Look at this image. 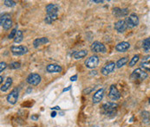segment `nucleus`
I'll return each mask as SVG.
<instances>
[{
    "instance_id": "obj_8",
    "label": "nucleus",
    "mask_w": 150,
    "mask_h": 127,
    "mask_svg": "<svg viewBox=\"0 0 150 127\" xmlns=\"http://www.w3.org/2000/svg\"><path fill=\"white\" fill-rule=\"evenodd\" d=\"M26 81L31 86H37L41 82V76L38 74H30L27 77Z\"/></svg>"
},
{
    "instance_id": "obj_15",
    "label": "nucleus",
    "mask_w": 150,
    "mask_h": 127,
    "mask_svg": "<svg viewBox=\"0 0 150 127\" xmlns=\"http://www.w3.org/2000/svg\"><path fill=\"white\" fill-rule=\"evenodd\" d=\"M46 70L48 73H60V72H62L63 68L60 65L52 63V64H49L47 66Z\"/></svg>"
},
{
    "instance_id": "obj_21",
    "label": "nucleus",
    "mask_w": 150,
    "mask_h": 127,
    "mask_svg": "<svg viewBox=\"0 0 150 127\" xmlns=\"http://www.w3.org/2000/svg\"><path fill=\"white\" fill-rule=\"evenodd\" d=\"M87 55H88V51H87V50H80V51L75 52V53L72 55V56L74 57V59L79 60V59H82V58L85 57Z\"/></svg>"
},
{
    "instance_id": "obj_2",
    "label": "nucleus",
    "mask_w": 150,
    "mask_h": 127,
    "mask_svg": "<svg viewBox=\"0 0 150 127\" xmlns=\"http://www.w3.org/2000/svg\"><path fill=\"white\" fill-rule=\"evenodd\" d=\"M118 108V105L113 102H108L103 105L102 107V113L104 115H116V111Z\"/></svg>"
},
{
    "instance_id": "obj_20",
    "label": "nucleus",
    "mask_w": 150,
    "mask_h": 127,
    "mask_svg": "<svg viewBox=\"0 0 150 127\" xmlns=\"http://www.w3.org/2000/svg\"><path fill=\"white\" fill-rule=\"evenodd\" d=\"M57 14H51V13H49L46 15L45 18H44V21L47 24H51L53 22H55L56 19H57Z\"/></svg>"
},
{
    "instance_id": "obj_24",
    "label": "nucleus",
    "mask_w": 150,
    "mask_h": 127,
    "mask_svg": "<svg viewBox=\"0 0 150 127\" xmlns=\"http://www.w3.org/2000/svg\"><path fill=\"white\" fill-rule=\"evenodd\" d=\"M128 61H129V58L128 57H123V58L118 60V61L116 62V68H120L123 67Z\"/></svg>"
},
{
    "instance_id": "obj_27",
    "label": "nucleus",
    "mask_w": 150,
    "mask_h": 127,
    "mask_svg": "<svg viewBox=\"0 0 150 127\" xmlns=\"http://www.w3.org/2000/svg\"><path fill=\"white\" fill-rule=\"evenodd\" d=\"M21 67V63L18 62V61H14V62H11L10 65H9V68L10 69H17V68H20Z\"/></svg>"
},
{
    "instance_id": "obj_19",
    "label": "nucleus",
    "mask_w": 150,
    "mask_h": 127,
    "mask_svg": "<svg viewBox=\"0 0 150 127\" xmlns=\"http://www.w3.org/2000/svg\"><path fill=\"white\" fill-rule=\"evenodd\" d=\"M49 42V39L47 37H41V38H37L36 39L34 42H33V45H34V48H38L39 46L43 45V44H45Z\"/></svg>"
},
{
    "instance_id": "obj_22",
    "label": "nucleus",
    "mask_w": 150,
    "mask_h": 127,
    "mask_svg": "<svg viewBox=\"0 0 150 127\" xmlns=\"http://www.w3.org/2000/svg\"><path fill=\"white\" fill-rule=\"evenodd\" d=\"M11 85H12V79L10 77H9V78H7L5 83L1 87V91L2 92H6L10 87Z\"/></svg>"
},
{
    "instance_id": "obj_23",
    "label": "nucleus",
    "mask_w": 150,
    "mask_h": 127,
    "mask_svg": "<svg viewBox=\"0 0 150 127\" xmlns=\"http://www.w3.org/2000/svg\"><path fill=\"white\" fill-rule=\"evenodd\" d=\"M23 32L21 30H17V35L14 38V42L15 43H19L23 41Z\"/></svg>"
},
{
    "instance_id": "obj_33",
    "label": "nucleus",
    "mask_w": 150,
    "mask_h": 127,
    "mask_svg": "<svg viewBox=\"0 0 150 127\" xmlns=\"http://www.w3.org/2000/svg\"><path fill=\"white\" fill-rule=\"evenodd\" d=\"M92 2H93V3H103V1H101V0H93Z\"/></svg>"
},
{
    "instance_id": "obj_5",
    "label": "nucleus",
    "mask_w": 150,
    "mask_h": 127,
    "mask_svg": "<svg viewBox=\"0 0 150 127\" xmlns=\"http://www.w3.org/2000/svg\"><path fill=\"white\" fill-rule=\"evenodd\" d=\"M126 23L128 25V28H135L139 24V18L138 16L135 13H132L129 17L126 18Z\"/></svg>"
},
{
    "instance_id": "obj_38",
    "label": "nucleus",
    "mask_w": 150,
    "mask_h": 127,
    "mask_svg": "<svg viewBox=\"0 0 150 127\" xmlns=\"http://www.w3.org/2000/svg\"><path fill=\"white\" fill-rule=\"evenodd\" d=\"M70 89V87H69L68 88H65V89H63V92H66V91H68V90H69Z\"/></svg>"
},
{
    "instance_id": "obj_1",
    "label": "nucleus",
    "mask_w": 150,
    "mask_h": 127,
    "mask_svg": "<svg viewBox=\"0 0 150 127\" xmlns=\"http://www.w3.org/2000/svg\"><path fill=\"white\" fill-rule=\"evenodd\" d=\"M148 77V73L142 68H136L130 75V80L134 82H142Z\"/></svg>"
},
{
    "instance_id": "obj_17",
    "label": "nucleus",
    "mask_w": 150,
    "mask_h": 127,
    "mask_svg": "<svg viewBox=\"0 0 150 127\" xmlns=\"http://www.w3.org/2000/svg\"><path fill=\"white\" fill-rule=\"evenodd\" d=\"M59 11V6L56 3H50L46 6V12L47 14L51 13V14H57Z\"/></svg>"
},
{
    "instance_id": "obj_9",
    "label": "nucleus",
    "mask_w": 150,
    "mask_h": 127,
    "mask_svg": "<svg viewBox=\"0 0 150 127\" xmlns=\"http://www.w3.org/2000/svg\"><path fill=\"white\" fill-rule=\"evenodd\" d=\"M91 50L95 53H106V47L100 42H94L91 45Z\"/></svg>"
},
{
    "instance_id": "obj_12",
    "label": "nucleus",
    "mask_w": 150,
    "mask_h": 127,
    "mask_svg": "<svg viewBox=\"0 0 150 127\" xmlns=\"http://www.w3.org/2000/svg\"><path fill=\"white\" fill-rule=\"evenodd\" d=\"M112 13L115 16L120 18V17H123V16H126L128 14H129V9L125 8V9H121V8H118V7H116L113 9L112 10Z\"/></svg>"
},
{
    "instance_id": "obj_7",
    "label": "nucleus",
    "mask_w": 150,
    "mask_h": 127,
    "mask_svg": "<svg viewBox=\"0 0 150 127\" xmlns=\"http://www.w3.org/2000/svg\"><path fill=\"white\" fill-rule=\"evenodd\" d=\"M116 64H115L114 61H109L108 63H106L101 69V73L103 75H109V74H111L112 72H114L115 68H116Z\"/></svg>"
},
{
    "instance_id": "obj_34",
    "label": "nucleus",
    "mask_w": 150,
    "mask_h": 127,
    "mask_svg": "<svg viewBox=\"0 0 150 127\" xmlns=\"http://www.w3.org/2000/svg\"><path fill=\"white\" fill-rule=\"evenodd\" d=\"M31 119H34V120H36V119H38V117H36V116H31Z\"/></svg>"
},
{
    "instance_id": "obj_30",
    "label": "nucleus",
    "mask_w": 150,
    "mask_h": 127,
    "mask_svg": "<svg viewBox=\"0 0 150 127\" xmlns=\"http://www.w3.org/2000/svg\"><path fill=\"white\" fill-rule=\"evenodd\" d=\"M17 28H15V29H13L12 30H11V32H10V34L9 35V38L10 39H14L15 38V36H16V35H17Z\"/></svg>"
},
{
    "instance_id": "obj_32",
    "label": "nucleus",
    "mask_w": 150,
    "mask_h": 127,
    "mask_svg": "<svg viewBox=\"0 0 150 127\" xmlns=\"http://www.w3.org/2000/svg\"><path fill=\"white\" fill-rule=\"evenodd\" d=\"M76 79H77V75H74V76H72V77L70 78V81H76Z\"/></svg>"
},
{
    "instance_id": "obj_35",
    "label": "nucleus",
    "mask_w": 150,
    "mask_h": 127,
    "mask_svg": "<svg viewBox=\"0 0 150 127\" xmlns=\"http://www.w3.org/2000/svg\"><path fill=\"white\" fill-rule=\"evenodd\" d=\"M51 109H52V110H54V109H56V110H60V107H52Z\"/></svg>"
},
{
    "instance_id": "obj_14",
    "label": "nucleus",
    "mask_w": 150,
    "mask_h": 127,
    "mask_svg": "<svg viewBox=\"0 0 150 127\" xmlns=\"http://www.w3.org/2000/svg\"><path fill=\"white\" fill-rule=\"evenodd\" d=\"M103 95H104V89L103 88H101V89L97 90L95 93L94 96H93V103L97 104V103L101 102V100L103 98Z\"/></svg>"
},
{
    "instance_id": "obj_10",
    "label": "nucleus",
    "mask_w": 150,
    "mask_h": 127,
    "mask_svg": "<svg viewBox=\"0 0 150 127\" xmlns=\"http://www.w3.org/2000/svg\"><path fill=\"white\" fill-rule=\"evenodd\" d=\"M17 99H18V90H17V88H14L10 92V94H8V96H7V101L10 104L14 105V104L17 103Z\"/></svg>"
},
{
    "instance_id": "obj_4",
    "label": "nucleus",
    "mask_w": 150,
    "mask_h": 127,
    "mask_svg": "<svg viewBox=\"0 0 150 127\" xmlns=\"http://www.w3.org/2000/svg\"><path fill=\"white\" fill-rule=\"evenodd\" d=\"M10 51L14 55H23L28 53V48L26 46L18 45V46H11Z\"/></svg>"
},
{
    "instance_id": "obj_29",
    "label": "nucleus",
    "mask_w": 150,
    "mask_h": 127,
    "mask_svg": "<svg viewBox=\"0 0 150 127\" xmlns=\"http://www.w3.org/2000/svg\"><path fill=\"white\" fill-rule=\"evenodd\" d=\"M3 3H4V5L7 7H13L17 4L15 1H11V0H5Z\"/></svg>"
},
{
    "instance_id": "obj_36",
    "label": "nucleus",
    "mask_w": 150,
    "mask_h": 127,
    "mask_svg": "<svg viewBox=\"0 0 150 127\" xmlns=\"http://www.w3.org/2000/svg\"><path fill=\"white\" fill-rule=\"evenodd\" d=\"M56 112H53V113H51V117H53V118H54V117L56 116Z\"/></svg>"
},
{
    "instance_id": "obj_26",
    "label": "nucleus",
    "mask_w": 150,
    "mask_h": 127,
    "mask_svg": "<svg viewBox=\"0 0 150 127\" xmlns=\"http://www.w3.org/2000/svg\"><path fill=\"white\" fill-rule=\"evenodd\" d=\"M142 48H143V49L145 50V52H149L150 50V42L149 38H146V39L143 41Z\"/></svg>"
},
{
    "instance_id": "obj_28",
    "label": "nucleus",
    "mask_w": 150,
    "mask_h": 127,
    "mask_svg": "<svg viewBox=\"0 0 150 127\" xmlns=\"http://www.w3.org/2000/svg\"><path fill=\"white\" fill-rule=\"evenodd\" d=\"M138 61H139V55H135V56L131 59V61H130V62H129V67L135 66V65L138 62Z\"/></svg>"
},
{
    "instance_id": "obj_18",
    "label": "nucleus",
    "mask_w": 150,
    "mask_h": 127,
    "mask_svg": "<svg viewBox=\"0 0 150 127\" xmlns=\"http://www.w3.org/2000/svg\"><path fill=\"white\" fill-rule=\"evenodd\" d=\"M140 66L143 69H145L147 71H150V55L146 56L142 59V61L141 62Z\"/></svg>"
},
{
    "instance_id": "obj_16",
    "label": "nucleus",
    "mask_w": 150,
    "mask_h": 127,
    "mask_svg": "<svg viewBox=\"0 0 150 127\" xmlns=\"http://www.w3.org/2000/svg\"><path fill=\"white\" fill-rule=\"evenodd\" d=\"M130 48V44L128 42H119L116 46V49L118 52H126L129 48Z\"/></svg>"
},
{
    "instance_id": "obj_13",
    "label": "nucleus",
    "mask_w": 150,
    "mask_h": 127,
    "mask_svg": "<svg viewBox=\"0 0 150 127\" xmlns=\"http://www.w3.org/2000/svg\"><path fill=\"white\" fill-rule=\"evenodd\" d=\"M115 29L117 32L119 33H123L127 29H128V25L126 23L125 20H119L115 23Z\"/></svg>"
},
{
    "instance_id": "obj_37",
    "label": "nucleus",
    "mask_w": 150,
    "mask_h": 127,
    "mask_svg": "<svg viewBox=\"0 0 150 127\" xmlns=\"http://www.w3.org/2000/svg\"><path fill=\"white\" fill-rule=\"evenodd\" d=\"M3 76H0V83H1V84L3 83Z\"/></svg>"
},
{
    "instance_id": "obj_3",
    "label": "nucleus",
    "mask_w": 150,
    "mask_h": 127,
    "mask_svg": "<svg viewBox=\"0 0 150 127\" xmlns=\"http://www.w3.org/2000/svg\"><path fill=\"white\" fill-rule=\"evenodd\" d=\"M0 23H1V26L5 30L10 29V27L12 26V20H11L10 16L8 15V14L2 15L1 16V18H0Z\"/></svg>"
},
{
    "instance_id": "obj_31",
    "label": "nucleus",
    "mask_w": 150,
    "mask_h": 127,
    "mask_svg": "<svg viewBox=\"0 0 150 127\" xmlns=\"http://www.w3.org/2000/svg\"><path fill=\"white\" fill-rule=\"evenodd\" d=\"M7 68V64L4 61H1L0 63V72H3Z\"/></svg>"
},
{
    "instance_id": "obj_11",
    "label": "nucleus",
    "mask_w": 150,
    "mask_h": 127,
    "mask_svg": "<svg viewBox=\"0 0 150 127\" xmlns=\"http://www.w3.org/2000/svg\"><path fill=\"white\" fill-rule=\"evenodd\" d=\"M109 97L112 100H119L121 98V94H120V92L118 91V89L116 88V87L115 85H112L110 87Z\"/></svg>"
},
{
    "instance_id": "obj_6",
    "label": "nucleus",
    "mask_w": 150,
    "mask_h": 127,
    "mask_svg": "<svg viewBox=\"0 0 150 127\" xmlns=\"http://www.w3.org/2000/svg\"><path fill=\"white\" fill-rule=\"evenodd\" d=\"M98 64H99V58L97 55H91L85 61V66L90 69L96 68Z\"/></svg>"
},
{
    "instance_id": "obj_25",
    "label": "nucleus",
    "mask_w": 150,
    "mask_h": 127,
    "mask_svg": "<svg viewBox=\"0 0 150 127\" xmlns=\"http://www.w3.org/2000/svg\"><path fill=\"white\" fill-rule=\"evenodd\" d=\"M142 120H143L144 123H149L150 119V113L149 112H146V111L142 112Z\"/></svg>"
},
{
    "instance_id": "obj_39",
    "label": "nucleus",
    "mask_w": 150,
    "mask_h": 127,
    "mask_svg": "<svg viewBox=\"0 0 150 127\" xmlns=\"http://www.w3.org/2000/svg\"><path fill=\"white\" fill-rule=\"evenodd\" d=\"M149 104H150V99H149Z\"/></svg>"
}]
</instances>
